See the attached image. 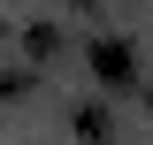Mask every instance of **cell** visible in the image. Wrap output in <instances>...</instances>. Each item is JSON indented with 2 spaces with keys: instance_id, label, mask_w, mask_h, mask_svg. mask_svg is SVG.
I'll list each match as a JSON object with an SVG mask.
<instances>
[{
  "instance_id": "cell-1",
  "label": "cell",
  "mask_w": 153,
  "mask_h": 145,
  "mask_svg": "<svg viewBox=\"0 0 153 145\" xmlns=\"http://www.w3.org/2000/svg\"><path fill=\"white\" fill-rule=\"evenodd\" d=\"M92 69L107 76V84H130V69H138V54L123 46V38H92Z\"/></svg>"
}]
</instances>
